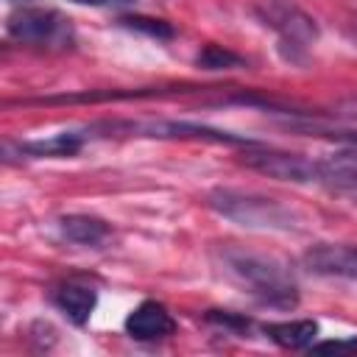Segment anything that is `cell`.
Listing matches in <instances>:
<instances>
[{"instance_id": "1", "label": "cell", "mask_w": 357, "mask_h": 357, "mask_svg": "<svg viewBox=\"0 0 357 357\" xmlns=\"http://www.w3.org/2000/svg\"><path fill=\"white\" fill-rule=\"evenodd\" d=\"M215 259L220 271L257 304L273 310H293L298 304V282L284 259L240 245L218 248Z\"/></svg>"}, {"instance_id": "2", "label": "cell", "mask_w": 357, "mask_h": 357, "mask_svg": "<svg viewBox=\"0 0 357 357\" xmlns=\"http://www.w3.org/2000/svg\"><path fill=\"white\" fill-rule=\"evenodd\" d=\"M206 206L243 229H257V231H301L304 229V218L296 206L254 190L215 187L206 192Z\"/></svg>"}, {"instance_id": "3", "label": "cell", "mask_w": 357, "mask_h": 357, "mask_svg": "<svg viewBox=\"0 0 357 357\" xmlns=\"http://www.w3.org/2000/svg\"><path fill=\"white\" fill-rule=\"evenodd\" d=\"M251 14L279 36V50L287 61H301L304 50L318 39V22L293 0H257Z\"/></svg>"}, {"instance_id": "4", "label": "cell", "mask_w": 357, "mask_h": 357, "mask_svg": "<svg viewBox=\"0 0 357 357\" xmlns=\"http://www.w3.org/2000/svg\"><path fill=\"white\" fill-rule=\"evenodd\" d=\"M6 33L14 42L33 45V47H53L64 50L75 45V28L73 22L59 14L56 8H39V6H22L14 8L6 20Z\"/></svg>"}, {"instance_id": "5", "label": "cell", "mask_w": 357, "mask_h": 357, "mask_svg": "<svg viewBox=\"0 0 357 357\" xmlns=\"http://www.w3.org/2000/svg\"><path fill=\"white\" fill-rule=\"evenodd\" d=\"M92 131H106L103 137L123 134V137H156V139H212V142H229V145H254V139L220 131L212 126L190 123V120H112L98 123Z\"/></svg>"}, {"instance_id": "6", "label": "cell", "mask_w": 357, "mask_h": 357, "mask_svg": "<svg viewBox=\"0 0 357 357\" xmlns=\"http://www.w3.org/2000/svg\"><path fill=\"white\" fill-rule=\"evenodd\" d=\"M240 162L268 178L276 181H290V184H324L321 165L318 159H310L304 153H290V151H276V148H257L245 145L240 153Z\"/></svg>"}, {"instance_id": "7", "label": "cell", "mask_w": 357, "mask_h": 357, "mask_svg": "<svg viewBox=\"0 0 357 357\" xmlns=\"http://www.w3.org/2000/svg\"><path fill=\"white\" fill-rule=\"evenodd\" d=\"M304 265L318 276H337L357 282V245L318 243L304 251Z\"/></svg>"}, {"instance_id": "8", "label": "cell", "mask_w": 357, "mask_h": 357, "mask_svg": "<svg viewBox=\"0 0 357 357\" xmlns=\"http://www.w3.org/2000/svg\"><path fill=\"white\" fill-rule=\"evenodd\" d=\"M173 332H176V318L162 301H153V298L139 301L126 318V335L139 343L162 340V337H170Z\"/></svg>"}, {"instance_id": "9", "label": "cell", "mask_w": 357, "mask_h": 357, "mask_svg": "<svg viewBox=\"0 0 357 357\" xmlns=\"http://www.w3.org/2000/svg\"><path fill=\"white\" fill-rule=\"evenodd\" d=\"M53 304L59 312H64L67 321H73L75 326H84L89 321V315L98 307V293L95 287L84 284V282H61L53 287L50 293Z\"/></svg>"}, {"instance_id": "10", "label": "cell", "mask_w": 357, "mask_h": 357, "mask_svg": "<svg viewBox=\"0 0 357 357\" xmlns=\"http://www.w3.org/2000/svg\"><path fill=\"white\" fill-rule=\"evenodd\" d=\"M321 165V176H324V187L340 190V192H351L357 190V145L346 142V148L329 151L318 159Z\"/></svg>"}, {"instance_id": "11", "label": "cell", "mask_w": 357, "mask_h": 357, "mask_svg": "<svg viewBox=\"0 0 357 357\" xmlns=\"http://www.w3.org/2000/svg\"><path fill=\"white\" fill-rule=\"evenodd\" d=\"M86 134L78 131H64V134H53L47 139H25V142H8L11 148H17L20 156H31V159H59V156H75L84 148Z\"/></svg>"}, {"instance_id": "12", "label": "cell", "mask_w": 357, "mask_h": 357, "mask_svg": "<svg viewBox=\"0 0 357 357\" xmlns=\"http://www.w3.org/2000/svg\"><path fill=\"white\" fill-rule=\"evenodd\" d=\"M109 231L112 229L103 218L86 215V212H73L59 218V234L75 245H100L109 237Z\"/></svg>"}, {"instance_id": "13", "label": "cell", "mask_w": 357, "mask_h": 357, "mask_svg": "<svg viewBox=\"0 0 357 357\" xmlns=\"http://www.w3.org/2000/svg\"><path fill=\"white\" fill-rule=\"evenodd\" d=\"M265 337L273 340L282 349H310L318 337V321L312 318H301V321H276V324H265L262 326Z\"/></svg>"}, {"instance_id": "14", "label": "cell", "mask_w": 357, "mask_h": 357, "mask_svg": "<svg viewBox=\"0 0 357 357\" xmlns=\"http://www.w3.org/2000/svg\"><path fill=\"white\" fill-rule=\"evenodd\" d=\"M195 64L204 67V70H229V67H243L245 59L220 47V45H206L198 56H195Z\"/></svg>"}, {"instance_id": "15", "label": "cell", "mask_w": 357, "mask_h": 357, "mask_svg": "<svg viewBox=\"0 0 357 357\" xmlns=\"http://www.w3.org/2000/svg\"><path fill=\"white\" fill-rule=\"evenodd\" d=\"M290 131H301V134H315V137H329V139H340V142H351L357 145V131L351 128H332V126H318L312 120H304V123H296V120H287L284 123Z\"/></svg>"}, {"instance_id": "16", "label": "cell", "mask_w": 357, "mask_h": 357, "mask_svg": "<svg viewBox=\"0 0 357 357\" xmlns=\"http://www.w3.org/2000/svg\"><path fill=\"white\" fill-rule=\"evenodd\" d=\"M120 25L139 31L145 36H153V39H173V33H176L167 20H153V17H123Z\"/></svg>"}, {"instance_id": "17", "label": "cell", "mask_w": 357, "mask_h": 357, "mask_svg": "<svg viewBox=\"0 0 357 357\" xmlns=\"http://www.w3.org/2000/svg\"><path fill=\"white\" fill-rule=\"evenodd\" d=\"M310 351H357V337H346V340H315L310 346Z\"/></svg>"}, {"instance_id": "18", "label": "cell", "mask_w": 357, "mask_h": 357, "mask_svg": "<svg viewBox=\"0 0 357 357\" xmlns=\"http://www.w3.org/2000/svg\"><path fill=\"white\" fill-rule=\"evenodd\" d=\"M337 114H343V117H351V120H357V95L354 98H343V100H337Z\"/></svg>"}, {"instance_id": "19", "label": "cell", "mask_w": 357, "mask_h": 357, "mask_svg": "<svg viewBox=\"0 0 357 357\" xmlns=\"http://www.w3.org/2000/svg\"><path fill=\"white\" fill-rule=\"evenodd\" d=\"M78 6H128L131 0H70Z\"/></svg>"}, {"instance_id": "20", "label": "cell", "mask_w": 357, "mask_h": 357, "mask_svg": "<svg viewBox=\"0 0 357 357\" xmlns=\"http://www.w3.org/2000/svg\"><path fill=\"white\" fill-rule=\"evenodd\" d=\"M349 195H351V198H357V190H351V192H349Z\"/></svg>"}]
</instances>
